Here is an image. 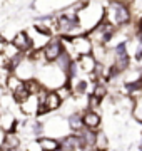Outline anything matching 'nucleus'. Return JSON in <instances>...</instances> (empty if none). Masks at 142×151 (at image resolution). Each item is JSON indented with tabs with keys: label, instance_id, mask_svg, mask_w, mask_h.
<instances>
[{
	"label": "nucleus",
	"instance_id": "nucleus-1",
	"mask_svg": "<svg viewBox=\"0 0 142 151\" xmlns=\"http://www.w3.org/2000/svg\"><path fill=\"white\" fill-rule=\"evenodd\" d=\"M132 7L131 2L124 0H109L104 5V20L112 24L114 27H124L132 22Z\"/></svg>",
	"mask_w": 142,
	"mask_h": 151
},
{
	"label": "nucleus",
	"instance_id": "nucleus-2",
	"mask_svg": "<svg viewBox=\"0 0 142 151\" xmlns=\"http://www.w3.org/2000/svg\"><path fill=\"white\" fill-rule=\"evenodd\" d=\"M77 20L87 34L89 30H92L95 25H99L104 20V4L99 0L84 2L82 7L77 10Z\"/></svg>",
	"mask_w": 142,
	"mask_h": 151
},
{
	"label": "nucleus",
	"instance_id": "nucleus-3",
	"mask_svg": "<svg viewBox=\"0 0 142 151\" xmlns=\"http://www.w3.org/2000/svg\"><path fill=\"white\" fill-rule=\"evenodd\" d=\"M62 40H64V47L70 52V55L74 59H79L80 55L92 54L94 42L90 40V37L87 34L75 35V37H62Z\"/></svg>",
	"mask_w": 142,
	"mask_h": 151
},
{
	"label": "nucleus",
	"instance_id": "nucleus-4",
	"mask_svg": "<svg viewBox=\"0 0 142 151\" xmlns=\"http://www.w3.org/2000/svg\"><path fill=\"white\" fill-rule=\"evenodd\" d=\"M112 64L120 72H124L131 67V54L127 49V40H120L112 47Z\"/></svg>",
	"mask_w": 142,
	"mask_h": 151
},
{
	"label": "nucleus",
	"instance_id": "nucleus-5",
	"mask_svg": "<svg viewBox=\"0 0 142 151\" xmlns=\"http://www.w3.org/2000/svg\"><path fill=\"white\" fill-rule=\"evenodd\" d=\"M64 40L60 37H50L49 44L42 49V52H44V57L47 62H55L57 57L62 54V50H64Z\"/></svg>",
	"mask_w": 142,
	"mask_h": 151
},
{
	"label": "nucleus",
	"instance_id": "nucleus-6",
	"mask_svg": "<svg viewBox=\"0 0 142 151\" xmlns=\"http://www.w3.org/2000/svg\"><path fill=\"white\" fill-rule=\"evenodd\" d=\"M35 65H37V64H35V62L30 59V57H27V55H25V59H23L20 64L17 65L15 70H13L12 74H15L17 77H20L22 81L33 79V76H35V69H37Z\"/></svg>",
	"mask_w": 142,
	"mask_h": 151
},
{
	"label": "nucleus",
	"instance_id": "nucleus-7",
	"mask_svg": "<svg viewBox=\"0 0 142 151\" xmlns=\"http://www.w3.org/2000/svg\"><path fill=\"white\" fill-rule=\"evenodd\" d=\"M10 42L13 44L20 52H23V54H27V52H30V50L33 49V44H32V40H30V35L27 34V30L17 32Z\"/></svg>",
	"mask_w": 142,
	"mask_h": 151
},
{
	"label": "nucleus",
	"instance_id": "nucleus-8",
	"mask_svg": "<svg viewBox=\"0 0 142 151\" xmlns=\"http://www.w3.org/2000/svg\"><path fill=\"white\" fill-rule=\"evenodd\" d=\"M60 151H79L82 150V141L79 134H67L59 141Z\"/></svg>",
	"mask_w": 142,
	"mask_h": 151
},
{
	"label": "nucleus",
	"instance_id": "nucleus-9",
	"mask_svg": "<svg viewBox=\"0 0 142 151\" xmlns=\"http://www.w3.org/2000/svg\"><path fill=\"white\" fill-rule=\"evenodd\" d=\"M27 34L30 35V40H32L33 49H35V50H42V49H44L47 44H49V40H50V35H47V34L37 30L35 27L28 29Z\"/></svg>",
	"mask_w": 142,
	"mask_h": 151
},
{
	"label": "nucleus",
	"instance_id": "nucleus-10",
	"mask_svg": "<svg viewBox=\"0 0 142 151\" xmlns=\"http://www.w3.org/2000/svg\"><path fill=\"white\" fill-rule=\"evenodd\" d=\"M77 62V69L85 72V74H92L95 65H97V60L92 54H87V55H80L79 59H75Z\"/></svg>",
	"mask_w": 142,
	"mask_h": 151
},
{
	"label": "nucleus",
	"instance_id": "nucleus-11",
	"mask_svg": "<svg viewBox=\"0 0 142 151\" xmlns=\"http://www.w3.org/2000/svg\"><path fill=\"white\" fill-rule=\"evenodd\" d=\"M74 60H75V59H74V57L70 55V52H69L67 49H64V50H62V54L57 57V60H55L54 64L57 65V67L62 70V72H65V76H67L69 69H70L72 64H74Z\"/></svg>",
	"mask_w": 142,
	"mask_h": 151
},
{
	"label": "nucleus",
	"instance_id": "nucleus-12",
	"mask_svg": "<svg viewBox=\"0 0 142 151\" xmlns=\"http://www.w3.org/2000/svg\"><path fill=\"white\" fill-rule=\"evenodd\" d=\"M40 106V101H38L37 94H30V96L20 103V109H22L25 114H37V109Z\"/></svg>",
	"mask_w": 142,
	"mask_h": 151
},
{
	"label": "nucleus",
	"instance_id": "nucleus-13",
	"mask_svg": "<svg viewBox=\"0 0 142 151\" xmlns=\"http://www.w3.org/2000/svg\"><path fill=\"white\" fill-rule=\"evenodd\" d=\"M82 121H84V128H87V129H97L100 126V116L92 109L85 111V114L82 116Z\"/></svg>",
	"mask_w": 142,
	"mask_h": 151
},
{
	"label": "nucleus",
	"instance_id": "nucleus-14",
	"mask_svg": "<svg viewBox=\"0 0 142 151\" xmlns=\"http://www.w3.org/2000/svg\"><path fill=\"white\" fill-rule=\"evenodd\" d=\"M42 104H44L49 111H55V109L60 108L62 99L59 97V94H57L55 91H52V92H47V96H45V99H44V103Z\"/></svg>",
	"mask_w": 142,
	"mask_h": 151
},
{
	"label": "nucleus",
	"instance_id": "nucleus-15",
	"mask_svg": "<svg viewBox=\"0 0 142 151\" xmlns=\"http://www.w3.org/2000/svg\"><path fill=\"white\" fill-rule=\"evenodd\" d=\"M23 82H25V81H22L20 77H17L15 74H10V76L5 79V86H7V89L10 91V94H13V92H15L18 87L23 86Z\"/></svg>",
	"mask_w": 142,
	"mask_h": 151
},
{
	"label": "nucleus",
	"instance_id": "nucleus-16",
	"mask_svg": "<svg viewBox=\"0 0 142 151\" xmlns=\"http://www.w3.org/2000/svg\"><path fill=\"white\" fill-rule=\"evenodd\" d=\"M85 129H87V128H85ZM79 136H80V141H82V148L84 146H95L97 134H95L92 129H87V131H84V133L79 131Z\"/></svg>",
	"mask_w": 142,
	"mask_h": 151
},
{
	"label": "nucleus",
	"instance_id": "nucleus-17",
	"mask_svg": "<svg viewBox=\"0 0 142 151\" xmlns=\"http://www.w3.org/2000/svg\"><path fill=\"white\" fill-rule=\"evenodd\" d=\"M42 151H59V141L54 138H40L38 139Z\"/></svg>",
	"mask_w": 142,
	"mask_h": 151
},
{
	"label": "nucleus",
	"instance_id": "nucleus-18",
	"mask_svg": "<svg viewBox=\"0 0 142 151\" xmlns=\"http://www.w3.org/2000/svg\"><path fill=\"white\" fill-rule=\"evenodd\" d=\"M69 128H70L72 131H79L84 128V121H82V116L80 114H77V113H74V114H70L69 116Z\"/></svg>",
	"mask_w": 142,
	"mask_h": 151
},
{
	"label": "nucleus",
	"instance_id": "nucleus-19",
	"mask_svg": "<svg viewBox=\"0 0 142 151\" xmlns=\"http://www.w3.org/2000/svg\"><path fill=\"white\" fill-rule=\"evenodd\" d=\"M107 94V89H105V86L102 84V81H99L97 84H95V87H94V91H92V96L99 97L100 101H102V97Z\"/></svg>",
	"mask_w": 142,
	"mask_h": 151
},
{
	"label": "nucleus",
	"instance_id": "nucleus-20",
	"mask_svg": "<svg viewBox=\"0 0 142 151\" xmlns=\"http://www.w3.org/2000/svg\"><path fill=\"white\" fill-rule=\"evenodd\" d=\"M107 138H105V134H102V133H97V139H95V146H97L100 151H105L107 150Z\"/></svg>",
	"mask_w": 142,
	"mask_h": 151
},
{
	"label": "nucleus",
	"instance_id": "nucleus-21",
	"mask_svg": "<svg viewBox=\"0 0 142 151\" xmlns=\"http://www.w3.org/2000/svg\"><path fill=\"white\" fill-rule=\"evenodd\" d=\"M55 92H57V94H59V97L62 99V101H64V99H67V97L72 94V89L67 86V84H64V86L57 87V91H55Z\"/></svg>",
	"mask_w": 142,
	"mask_h": 151
},
{
	"label": "nucleus",
	"instance_id": "nucleus-22",
	"mask_svg": "<svg viewBox=\"0 0 142 151\" xmlns=\"http://www.w3.org/2000/svg\"><path fill=\"white\" fill-rule=\"evenodd\" d=\"M27 151H42V146H40V143H38V141H32V143L28 145Z\"/></svg>",
	"mask_w": 142,
	"mask_h": 151
},
{
	"label": "nucleus",
	"instance_id": "nucleus-23",
	"mask_svg": "<svg viewBox=\"0 0 142 151\" xmlns=\"http://www.w3.org/2000/svg\"><path fill=\"white\" fill-rule=\"evenodd\" d=\"M99 103H100V99H99V97H95V96H90L89 97V108H97L99 106Z\"/></svg>",
	"mask_w": 142,
	"mask_h": 151
},
{
	"label": "nucleus",
	"instance_id": "nucleus-24",
	"mask_svg": "<svg viewBox=\"0 0 142 151\" xmlns=\"http://www.w3.org/2000/svg\"><path fill=\"white\" fill-rule=\"evenodd\" d=\"M7 45H9V40L5 39V35H2V34H0V54L5 50Z\"/></svg>",
	"mask_w": 142,
	"mask_h": 151
},
{
	"label": "nucleus",
	"instance_id": "nucleus-25",
	"mask_svg": "<svg viewBox=\"0 0 142 151\" xmlns=\"http://www.w3.org/2000/svg\"><path fill=\"white\" fill-rule=\"evenodd\" d=\"M80 151H100V150H99L97 146H84Z\"/></svg>",
	"mask_w": 142,
	"mask_h": 151
},
{
	"label": "nucleus",
	"instance_id": "nucleus-26",
	"mask_svg": "<svg viewBox=\"0 0 142 151\" xmlns=\"http://www.w3.org/2000/svg\"><path fill=\"white\" fill-rule=\"evenodd\" d=\"M7 151H17V150H7Z\"/></svg>",
	"mask_w": 142,
	"mask_h": 151
},
{
	"label": "nucleus",
	"instance_id": "nucleus-27",
	"mask_svg": "<svg viewBox=\"0 0 142 151\" xmlns=\"http://www.w3.org/2000/svg\"><path fill=\"white\" fill-rule=\"evenodd\" d=\"M0 94H2V89H0Z\"/></svg>",
	"mask_w": 142,
	"mask_h": 151
},
{
	"label": "nucleus",
	"instance_id": "nucleus-28",
	"mask_svg": "<svg viewBox=\"0 0 142 151\" xmlns=\"http://www.w3.org/2000/svg\"><path fill=\"white\" fill-rule=\"evenodd\" d=\"M141 150H142V145H141Z\"/></svg>",
	"mask_w": 142,
	"mask_h": 151
}]
</instances>
